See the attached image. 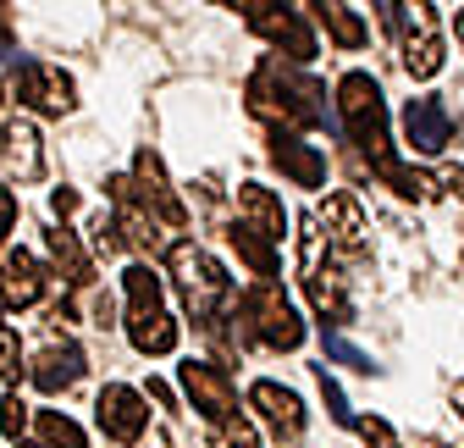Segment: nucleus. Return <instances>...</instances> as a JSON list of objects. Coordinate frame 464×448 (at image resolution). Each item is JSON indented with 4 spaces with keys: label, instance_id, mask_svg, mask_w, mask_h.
I'll return each mask as SVG.
<instances>
[{
    "label": "nucleus",
    "instance_id": "f257e3e1",
    "mask_svg": "<svg viewBox=\"0 0 464 448\" xmlns=\"http://www.w3.org/2000/svg\"><path fill=\"white\" fill-rule=\"evenodd\" d=\"M249 111L260 122H271L276 133H304V128H321L326 122V89L315 78H304L299 67H282L276 55L255 67L249 78Z\"/></svg>",
    "mask_w": 464,
    "mask_h": 448
},
{
    "label": "nucleus",
    "instance_id": "f03ea898",
    "mask_svg": "<svg viewBox=\"0 0 464 448\" xmlns=\"http://www.w3.org/2000/svg\"><path fill=\"white\" fill-rule=\"evenodd\" d=\"M166 266H171V283H178V299H183V310L199 321V326H216V316L227 310V299H232V277H227V266L210 255V249H199V244H166Z\"/></svg>",
    "mask_w": 464,
    "mask_h": 448
},
{
    "label": "nucleus",
    "instance_id": "7ed1b4c3",
    "mask_svg": "<svg viewBox=\"0 0 464 448\" xmlns=\"http://www.w3.org/2000/svg\"><path fill=\"white\" fill-rule=\"evenodd\" d=\"M337 117H343L348 139L360 144V155L371 161V172H382L392 161V144H387V100L371 73H348L337 83Z\"/></svg>",
    "mask_w": 464,
    "mask_h": 448
},
{
    "label": "nucleus",
    "instance_id": "20e7f679",
    "mask_svg": "<svg viewBox=\"0 0 464 448\" xmlns=\"http://www.w3.org/2000/svg\"><path fill=\"white\" fill-rule=\"evenodd\" d=\"M122 288H128V338L139 355H171L178 349V321L166 310V288L150 266H128L122 271Z\"/></svg>",
    "mask_w": 464,
    "mask_h": 448
},
{
    "label": "nucleus",
    "instance_id": "39448f33",
    "mask_svg": "<svg viewBox=\"0 0 464 448\" xmlns=\"http://www.w3.org/2000/svg\"><path fill=\"white\" fill-rule=\"evenodd\" d=\"M299 277H304V294H310V305L332 321V326H343V321H354V299H348V277H343V266H337V255H332V244H326V233H321V221L310 216L304 221V239H299Z\"/></svg>",
    "mask_w": 464,
    "mask_h": 448
},
{
    "label": "nucleus",
    "instance_id": "423d86ee",
    "mask_svg": "<svg viewBox=\"0 0 464 448\" xmlns=\"http://www.w3.org/2000/svg\"><path fill=\"white\" fill-rule=\"evenodd\" d=\"M392 39H398V55L403 67H410V78H437L442 73V23H437V6L431 0H392Z\"/></svg>",
    "mask_w": 464,
    "mask_h": 448
},
{
    "label": "nucleus",
    "instance_id": "0eeeda50",
    "mask_svg": "<svg viewBox=\"0 0 464 448\" xmlns=\"http://www.w3.org/2000/svg\"><path fill=\"white\" fill-rule=\"evenodd\" d=\"M238 310H244V326L255 332L266 349H299V344H304V321H299V310L287 305V294H282L276 283L244 288Z\"/></svg>",
    "mask_w": 464,
    "mask_h": 448
},
{
    "label": "nucleus",
    "instance_id": "6e6552de",
    "mask_svg": "<svg viewBox=\"0 0 464 448\" xmlns=\"http://www.w3.org/2000/svg\"><path fill=\"white\" fill-rule=\"evenodd\" d=\"M244 23L266 39V44H276L282 55H294V62H315V28L287 6V0H244Z\"/></svg>",
    "mask_w": 464,
    "mask_h": 448
},
{
    "label": "nucleus",
    "instance_id": "1a4fd4ad",
    "mask_svg": "<svg viewBox=\"0 0 464 448\" xmlns=\"http://www.w3.org/2000/svg\"><path fill=\"white\" fill-rule=\"evenodd\" d=\"M315 221H321L332 255H343V260H365L371 255V221H365L354 194H326L315 205Z\"/></svg>",
    "mask_w": 464,
    "mask_h": 448
},
{
    "label": "nucleus",
    "instance_id": "9d476101",
    "mask_svg": "<svg viewBox=\"0 0 464 448\" xmlns=\"http://www.w3.org/2000/svg\"><path fill=\"white\" fill-rule=\"evenodd\" d=\"M72 78L62 73V67H50V62H17V100L28 105V111H39V117H67L72 111Z\"/></svg>",
    "mask_w": 464,
    "mask_h": 448
},
{
    "label": "nucleus",
    "instance_id": "9b49d317",
    "mask_svg": "<svg viewBox=\"0 0 464 448\" xmlns=\"http://www.w3.org/2000/svg\"><path fill=\"white\" fill-rule=\"evenodd\" d=\"M111 205H116V239H122V244H133L139 255H166V228H160V221L133 200V183L128 178H111Z\"/></svg>",
    "mask_w": 464,
    "mask_h": 448
},
{
    "label": "nucleus",
    "instance_id": "f8f14e48",
    "mask_svg": "<svg viewBox=\"0 0 464 448\" xmlns=\"http://www.w3.org/2000/svg\"><path fill=\"white\" fill-rule=\"evenodd\" d=\"M94 421H100V432L116 437V443H139L144 426H150L144 394H139V387H128V382H105L100 399H94Z\"/></svg>",
    "mask_w": 464,
    "mask_h": 448
},
{
    "label": "nucleus",
    "instance_id": "ddd939ff",
    "mask_svg": "<svg viewBox=\"0 0 464 448\" xmlns=\"http://www.w3.org/2000/svg\"><path fill=\"white\" fill-rule=\"evenodd\" d=\"M133 200L160 221V228L171 233V228H183V221H188V210H183V200L178 194H171V183H166V172H160V155L155 150H139V161H133Z\"/></svg>",
    "mask_w": 464,
    "mask_h": 448
},
{
    "label": "nucleus",
    "instance_id": "4468645a",
    "mask_svg": "<svg viewBox=\"0 0 464 448\" xmlns=\"http://www.w3.org/2000/svg\"><path fill=\"white\" fill-rule=\"evenodd\" d=\"M183 394L194 399V410L216 426V421H227V415H238L232 404H238V387H232V376L216 365V360H188L183 365Z\"/></svg>",
    "mask_w": 464,
    "mask_h": 448
},
{
    "label": "nucleus",
    "instance_id": "2eb2a0df",
    "mask_svg": "<svg viewBox=\"0 0 464 448\" xmlns=\"http://www.w3.org/2000/svg\"><path fill=\"white\" fill-rule=\"evenodd\" d=\"M403 139H410V150L420 155H442L453 144V117H448V105L437 94H420L403 105Z\"/></svg>",
    "mask_w": 464,
    "mask_h": 448
},
{
    "label": "nucleus",
    "instance_id": "dca6fc26",
    "mask_svg": "<svg viewBox=\"0 0 464 448\" xmlns=\"http://www.w3.org/2000/svg\"><path fill=\"white\" fill-rule=\"evenodd\" d=\"M249 404L260 410V421L276 432V437H287V443H299L304 437V404H299V394L294 387H282V382H255L249 387Z\"/></svg>",
    "mask_w": 464,
    "mask_h": 448
},
{
    "label": "nucleus",
    "instance_id": "f3484780",
    "mask_svg": "<svg viewBox=\"0 0 464 448\" xmlns=\"http://www.w3.org/2000/svg\"><path fill=\"white\" fill-rule=\"evenodd\" d=\"M0 172L12 183H34L44 172V150H39V128L34 122H6L0 128Z\"/></svg>",
    "mask_w": 464,
    "mask_h": 448
},
{
    "label": "nucleus",
    "instance_id": "a211bd4d",
    "mask_svg": "<svg viewBox=\"0 0 464 448\" xmlns=\"http://www.w3.org/2000/svg\"><path fill=\"white\" fill-rule=\"evenodd\" d=\"M44 299V271L28 249H6L0 255V305H12V310H28Z\"/></svg>",
    "mask_w": 464,
    "mask_h": 448
},
{
    "label": "nucleus",
    "instance_id": "6ab92c4d",
    "mask_svg": "<svg viewBox=\"0 0 464 448\" xmlns=\"http://www.w3.org/2000/svg\"><path fill=\"white\" fill-rule=\"evenodd\" d=\"M271 161H276L299 189H321V183H326V155H321L315 144L294 139V133H271Z\"/></svg>",
    "mask_w": 464,
    "mask_h": 448
},
{
    "label": "nucleus",
    "instance_id": "aec40b11",
    "mask_svg": "<svg viewBox=\"0 0 464 448\" xmlns=\"http://www.w3.org/2000/svg\"><path fill=\"white\" fill-rule=\"evenodd\" d=\"M238 221H244L249 233H260L266 244H282L287 210H282V200H276L271 189H260V183H238Z\"/></svg>",
    "mask_w": 464,
    "mask_h": 448
},
{
    "label": "nucleus",
    "instance_id": "412c9836",
    "mask_svg": "<svg viewBox=\"0 0 464 448\" xmlns=\"http://www.w3.org/2000/svg\"><path fill=\"white\" fill-rule=\"evenodd\" d=\"M34 382H39V394H67V387H78L83 382V349L78 344H50V349H39Z\"/></svg>",
    "mask_w": 464,
    "mask_h": 448
},
{
    "label": "nucleus",
    "instance_id": "4be33fe9",
    "mask_svg": "<svg viewBox=\"0 0 464 448\" xmlns=\"http://www.w3.org/2000/svg\"><path fill=\"white\" fill-rule=\"evenodd\" d=\"M44 244H50L55 266L67 271V283H72V288H89V283H94V266H89V255L78 249V233H67V228H50V233H44Z\"/></svg>",
    "mask_w": 464,
    "mask_h": 448
},
{
    "label": "nucleus",
    "instance_id": "5701e85b",
    "mask_svg": "<svg viewBox=\"0 0 464 448\" xmlns=\"http://www.w3.org/2000/svg\"><path fill=\"white\" fill-rule=\"evenodd\" d=\"M227 239L238 244V255H244V260L255 266V277H260V283H271V277H276V249H271V244H266L260 233H249L244 221H232V228H227Z\"/></svg>",
    "mask_w": 464,
    "mask_h": 448
},
{
    "label": "nucleus",
    "instance_id": "b1692460",
    "mask_svg": "<svg viewBox=\"0 0 464 448\" xmlns=\"http://www.w3.org/2000/svg\"><path fill=\"white\" fill-rule=\"evenodd\" d=\"M310 6H315V17H326L332 39H337L343 50H360V44H365V23H360V17H348L343 0H310Z\"/></svg>",
    "mask_w": 464,
    "mask_h": 448
},
{
    "label": "nucleus",
    "instance_id": "393cba45",
    "mask_svg": "<svg viewBox=\"0 0 464 448\" xmlns=\"http://www.w3.org/2000/svg\"><path fill=\"white\" fill-rule=\"evenodd\" d=\"M34 426H39V437H44L50 448H89L83 426H78L72 415H62V410H39V415H34Z\"/></svg>",
    "mask_w": 464,
    "mask_h": 448
},
{
    "label": "nucleus",
    "instance_id": "a878e982",
    "mask_svg": "<svg viewBox=\"0 0 464 448\" xmlns=\"http://www.w3.org/2000/svg\"><path fill=\"white\" fill-rule=\"evenodd\" d=\"M210 448H260V432L244 415H227V421L210 426Z\"/></svg>",
    "mask_w": 464,
    "mask_h": 448
},
{
    "label": "nucleus",
    "instance_id": "bb28decb",
    "mask_svg": "<svg viewBox=\"0 0 464 448\" xmlns=\"http://www.w3.org/2000/svg\"><path fill=\"white\" fill-rule=\"evenodd\" d=\"M0 376H6V382L23 376V344H17V332L6 321H0Z\"/></svg>",
    "mask_w": 464,
    "mask_h": 448
},
{
    "label": "nucleus",
    "instance_id": "cd10ccee",
    "mask_svg": "<svg viewBox=\"0 0 464 448\" xmlns=\"http://www.w3.org/2000/svg\"><path fill=\"white\" fill-rule=\"evenodd\" d=\"M326 355H332V360H343L348 371H365V376L376 371V365H371V355H360V349L348 344V338H337V332H332V338H326Z\"/></svg>",
    "mask_w": 464,
    "mask_h": 448
},
{
    "label": "nucleus",
    "instance_id": "c85d7f7f",
    "mask_svg": "<svg viewBox=\"0 0 464 448\" xmlns=\"http://www.w3.org/2000/svg\"><path fill=\"white\" fill-rule=\"evenodd\" d=\"M23 426H28V404H23V399L12 394L6 404H0V432H6L12 443H23Z\"/></svg>",
    "mask_w": 464,
    "mask_h": 448
},
{
    "label": "nucleus",
    "instance_id": "c756f323",
    "mask_svg": "<svg viewBox=\"0 0 464 448\" xmlns=\"http://www.w3.org/2000/svg\"><path fill=\"white\" fill-rule=\"evenodd\" d=\"M321 394H326V410H332V421H337V426H354V415H348V399H343V387L326 376V365H321Z\"/></svg>",
    "mask_w": 464,
    "mask_h": 448
},
{
    "label": "nucleus",
    "instance_id": "7c9ffc66",
    "mask_svg": "<svg viewBox=\"0 0 464 448\" xmlns=\"http://www.w3.org/2000/svg\"><path fill=\"white\" fill-rule=\"evenodd\" d=\"M89 233H94V249H100V255H116V249H122V239H116V221H111L105 210L89 221Z\"/></svg>",
    "mask_w": 464,
    "mask_h": 448
},
{
    "label": "nucleus",
    "instance_id": "2f4dec72",
    "mask_svg": "<svg viewBox=\"0 0 464 448\" xmlns=\"http://www.w3.org/2000/svg\"><path fill=\"white\" fill-rule=\"evenodd\" d=\"M360 437H365V448H398V432L387 426V421H360Z\"/></svg>",
    "mask_w": 464,
    "mask_h": 448
},
{
    "label": "nucleus",
    "instance_id": "473e14b6",
    "mask_svg": "<svg viewBox=\"0 0 464 448\" xmlns=\"http://www.w3.org/2000/svg\"><path fill=\"white\" fill-rule=\"evenodd\" d=\"M437 178V194H459L464 200V166H442V172H431Z\"/></svg>",
    "mask_w": 464,
    "mask_h": 448
},
{
    "label": "nucleus",
    "instance_id": "72a5a7b5",
    "mask_svg": "<svg viewBox=\"0 0 464 448\" xmlns=\"http://www.w3.org/2000/svg\"><path fill=\"white\" fill-rule=\"evenodd\" d=\"M12 221H17V194H12L6 183H0V239L12 233Z\"/></svg>",
    "mask_w": 464,
    "mask_h": 448
},
{
    "label": "nucleus",
    "instance_id": "f704fd0d",
    "mask_svg": "<svg viewBox=\"0 0 464 448\" xmlns=\"http://www.w3.org/2000/svg\"><path fill=\"white\" fill-rule=\"evenodd\" d=\"M50 210H55V216H72V210H78V194H72V189H55V194H50Z\"/></svg>",
    "mask_w": 464,
    "mask_h": 448
},
{
    "label": "nucleus",
    "instance_id": "c9c22d12",
    "mask_svg": "<svg viewBox=\"0 0 464 448\" xmlns=\"http://www.w3.org/2000/svg\"><path fill=\"white\" fill-rule=\"evenodd\" d=\"M150 399H155L160 410H171V387H166V382H150Z\"/></svg>",
    "mask_w": 464,
    "mask_h": 448
},
{
    "label": "nucleus",
    "instance_id": "e433bc0d",
    "mask_svg": "<svg viewBox=\"0 0 464 448\" xmlns=\"http://www.w3.org/2000/svg\"><path fill=\"white\" fill-rule=\"evenodd\" d=\"M12 39V12H6V0H0V44Z\"/></svg>",
    "mask_w": 464,
    "mask_h": 448
},
{
    "label": "nucleus",
    "instance_id": "4c0bfd02",
    "mask_svg": "<svg viewBox=\"0 0 464 448\" xmlns=\"http://www.w3.org/2000/svg\"><path fill=\"white\" fill-rule=\"evenodd\" d=\"M453 410L464 415V382H453Z\"/></svg>",
    "mask_w": 464,
    "mask_h": 448
},
{
    "label": "nucleus",
    "instance_id": "58836bf2",
    "mask_svg": "<svg viewBox=\"0 0 464 448\" xmlns=\"http://www.w3.org/2000/svg\"><path fill=\"white\" fill-rule=\"evenodd\" d=\"M459 44H464V12H459Z\"/></svg>",
    "mask_w": 464,
    "mask_h": 448
},
{
    "label": "nucleus",
    "instance_id": "ea45409f",
    "mask_svg": "<svg viewBox=\"0 0 464 448\" xmlns=\"http://www.w3.org/2000/svg\"><path fill=\"white\" fill-rule=\"evenodd\" d=\"M17 448H44V443H17Z\"/></svg>",
    "mask_w": 464,
    "mask_h": 448
},
{
    "label": "nucleus",
    "instance_id": "a19ab883",
    "mask_svg": "<svg viewBox=\"0 0 464 448\" xmlns=\"http://www.w3.org/2000/svg\"><path fill=\"white\" fill-rule=\"evenodd\" d=\"M221 6H244V0H221Z\"/></svg>",
    "mask_w": 464,
    "mask_h": 448
},
{
    "label": "nucleus",
    "instance_id": "79ce46f5",
    "mask_svg": "<svg viewBox=\"0 0 464 448\" xmlns=\"http://www.w3.org/2000/svg\"><path fill=\"white\" fill-rule=\"evenodd\" d=\"M376 6H392V0H376Z\"/></svg>",
    "mask_w": 464,
    "mask_h": 448
},
{
    "label": "nucleus",
    "instance_id": "37998d69",
    "mask_svg": "<svg viewBox=\"0 0 464 448\" xmlns=\"http://www.w3.org/2000/svg\"><path fill=\"white\" fill-rule=\"evenodd\" d=\"M0 105H6V100H0Z\"/></svg>",
    "mask_w": 464,
    "mask_h": 448
}]
</instances>
